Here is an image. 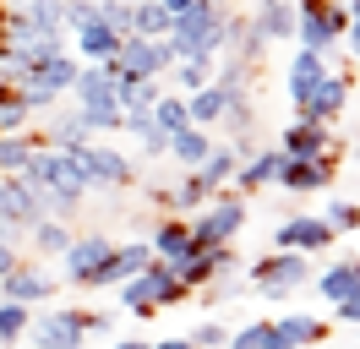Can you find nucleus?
I'll list each match as a JSON object with an SVG mask.
<instances>
[{"label": "nucleus", "mask_w": 360, "mask_h": 349, "mask_svg": "<svg viewBox=\"0 0 360 349\" xmlns=\"http://www.w3.org/2000/svg\"><path fill=\"white\" fill-rule=\"evenodd\" d=\"M131 6H136V0H131Z\"/></svg>", "instance_id": "6e6d98bb"}, {"label": "nucleus", "mask_w": 360, "mask_h": 349, "mask_svg": "<svg viewBox=\"0 0 360 349\" xmlns=\"http://www.w3.org/2000/svg\"><path fill=\"white\" fill-rule=\"evenodd\" d=\"M110 349H153V344H142V338H120V344H110Z\"/></svg>", "instance_id": "3c124183"}, {"label": "nucleus", "mask_w": 360, "mask_h": 349, "mask_svg": "<svg viewBox=\"0 0 360 349\" xmlns=\"http://www.w3.org/2000/svg\"><path fill=\"white\" fill-rule=\"evenodd\" d=\"M0 300H17V305H44L55 300V279L33 262H17L6 279H0Z\"/></svg>", "instance_id": "dca6fc26"}, {"label": "nucleus", "mask_w": 360, "mask_h": 349, "mask_svg": "<svg viewBox=\"0 0 360 349\" xmlns=\"http://www.w3.org/2000/svg\"><path fill=\"white\" fill-rule=\"evenodd\" d=\"M33 322V305H17V300H0V349H11L17 338L27 333Z\"/></svg>", "instance_id": "58836bf2"}, {"label": "nucleus", "mask_w": 360, "mask_h": 349, "mask_svg": "<svg viewBox=\"0 0 360 349\" xmlns=\"http://www.w3.org/2000/svg\"><path fill=\"white\" fill-rule=\"evenodd\" d=\"M158 93H164L158 77H115V104H120V115H148V109L158 104Z\"/></svg>", "instance_id": "b1692460"}, {"label": "nucleus", "mask_w": 360, "mask_h": 349, "mask_svg": "<svg viewBox=\"0 0 360 349\" xmlns=\"http://www.w3.org/2000/svg\"><path fill=\"white\" fill-rule=\"evenodd\" d=\"M164 44H169V55H175V61H191V55L219 61V55H224V6H213V0L186 6V11L169 22Z\"/></svg>", "instance_id": "f03ea898"}, {"label": "nucleus", "mask_w": 360, "mask_h": 349, "mask_svg": "<svg viewBox=\"0 0 360 349\" xmlns=\"http://www.w3.org/2000/svg\"><path fill=\"white\" fill-rule=\"evenodd\" d=\"M22 180L44 196V213H77L82 196H88V180L77 170V158L60 153V148H44V142H39L33 158L22 164Z\"/></svg>", "instance_id": "f257e3e1"}, {"label": "nucleus", "mask_w": 360, "mask_h": 349, "mask_svg": "<svg viewBox=\"0 0 360 349\" xmlns=\"http://www.w3.org/2000/svg\"><path fill=\"white\" fill-rule=\"evenodd\" d=\"M17 262H22V257H17V246H11V240H0V279H6Z\"/></svg>", "instance_id": "a18cd8bd"}, {"label": "nucleus", "mask_w": 360, "mask_h": 349, "mask_svg": "<svg viewBox=\"0 0 360 349\" xmlns=\"http://www.w3.org/2000/svg\"><path fill=\"white\" fill-rule=\"evenodd\" d=\"M186 109H191V126H219V120H224V99H219L213 82L197 87V93H186Z\"/></svg>", "instance_id": "c9c22d12"}, {"label": "nucleus", "mask_w": 360, "mask_h": 349, "mask_svg": "<svg viewBox=\"0 0 360 349\" xmlns=\"http://www.w3.org/2000/svg\"><path fill=\"white\" fill-rule=\"evenodd\" d=\"M224 349H284V338H278V327H273V322H246V327L229 333Z\"/></svg>", "instance_id": "e433bc0d"}, {"label": "nucleus", "mask_w": 360, "mask_h": 349, "mask_svg": "<svg viewBox=\"0 0 360 349\" xmlns=\"http://www.w3.org/2000/svg\"><path fill=\"white\" fill-rule=\"evenodd\" d=\"M207 153H213V131H207V126H186V131L169 137V158H175L180 170H197Z\"/></svg>", "instance_id": "cd10ccee"}, {"label": "nucleus", "mask_w": 360, "mask_h": 349, "mask_svg": "<svg viewBox=\"0 0 360 349\" xmlns=\"http://www.w3.org/2000/svg\"><path fill=\"white\" fill-rule=\"evenodd\" d=\"M278 174H284V153L262 148V153H246V158H240L235 186H240V196H246V191H262V186H278Z\"/></svg>", "instance_id": "6ab92c4d"}, {"label": "nucleus", "mask_w": 360, "mask_h": 349, "mask_svg": "<svg viewBox=\"0 0 360 349\" xmlns=\"http://www.w3.org/2000/svg\"><path fill=\"white\" fill-rule=\"evenodd\" d=\"M115 49H120V33H115L110 22H82V27H77V33H71V55H77V61H110Z\"/></svg>", "instance_id": "4be33fe9"}, {"label": "nucleus", "mask_w": 360, "mask_h": 349, "mask_svg": "<svg viewBox=\"0 0 360 349\" xmlns=\"http://www.w3.org/2000/svg\"><path fill=\"white\" fill-rule=\"evenodd\" d=\"M93 17H98V0H66V6H60V27H66V33H77V27L93 22Z\"/></svg>", "instance_id": "37998d69"}, {"label": "nucleus", "mask_w": 360, "mask_h": 349, "mask_svg": "<svg viewBox=\"0 0 360 349\" xmlns=\"http://www.w3.org/2000/svg\"><path fill=\"white\" fill-rule=\"evenodd\" d=\"M27 235H33V246H39L44 257H66V246H71V229L60 224V218H39Z\"/></svg>", "instance_id": "4c0bfd02"}, {"label": "nucleus", "mask_w": 360, "mask_h": 349, "mask_svg": "<svg viewBox=\"0 0 360 349\" xmlns=\"http://www.w3.org/2000/svg\"><path fill=\"white\" fill-rule=\"evenodd\" d=\"M153 126H158V131H169V137L191 126V109H186V93H169V87L158 93V104H153Z\"/></svg>", "instance_id": "72a5a7b5"}, {"label": "nucleus", "mask_w": 360, "mask_h": 349, "mask_svg": "<svg viewBox=\"0 0 360 349\" xmlns=\"http://www.w3.org/2000/svg\"><path fill=\"white\" fill-rule=\"evenodd\" d=\"M169 22H175V17H169L158 0H136V6H131V33H142V39H164Z\"/></svg>", "instance_id": "f704fd0d"}, {"label": "nucleus", "mask_w": 360, "mask_h": 349, "mask_svg": "<svg viewBox=\"0 0 360 349\" xmlns=\"http://www.w3.org/2000/svg\"><path fill=\"white\" fill-rule=\"evenodd\" d=\"M153 349H191V338H158Z\"/></svg>", "instance_id": "8fccbe9b"}, {"label": "nucleus", "mask_w": 360, "mask_h": 349, "mask_svg": "<svg viewBox=\"0 0 360 349\" xmlns=\"http://www.w3.org/2000/svg\"><path fill=\"white\" fill-rule=\"evenodd\" d=\"M213 65H219V61H202V55L175 61V65H169V82H175L169 93H197V87H207V82H213Z\"/></svg>", "instance_id": "473e14b6"}, {"label": "nucleus", "mask_w": 360, "mask_h": 349, "mask_svg": "<svg viewBox=\"0 0 360 349\" xmlns=\"http://www.w3.org/2000/svg\"><path fill=\"white\" fill-rule=\"evenodd\" d=\"M66 349H82V344H66Z\"/></svg>", "instance_id": "5fc2aeb1"}, {"label": "nucleus", "mask_w": 360, "mask_h": 349, "mask_svg": "<svg viewBox=\"0 0 360 349\" xmlns=\"http://www.w3.org/2000/svg\"><path fill=\"white\" fill-rule=\"evenodd\" d=\"M0 213L11 218L17 229H33L39 218H49V213H44V196L33 191L22 174H0Z\"/></svg>", "instance_id": "2eb2a0df"}, {"label": "nucleus", "mask_w": 360, "mask_h": 349, "mask_svg": "<svg viewBox=\"0 0 360 349\" xmlns=\"http://www.w3.org/2000/svg\"><path fill=\"white\" fill-rule=\"evenodd\" d=\"M186 224H191V246H229V240L246 229V196L240 191H213Z\"/></svg>", "instance_id": "423d86ee"}, {"label": "nucleus", "mask_w": 360, "mask_h": 349, "mask_svg": "<svg viewBox=\"0 0 360 349\" xmlns=\"http://www.w3.org/2000/svg\"><path fill=\"white\" fill-rule=\"evenodd\" d=\"M306 279H311V257H306V251H268L262 262L246 267V289H262L268 300L295 295Z\"/></svg>", "instance_id": "0eeeda50"}, {"label": "nucleus", "mask_w": 360, "mask_h": 349, "mask_svg": "<svg viewBox=\"0 0 360 349\" xmlns=\"http://www.w3.org/2000/svg\"><path fill=\"white\" fill-rule=\"evenodd\" d=\"M328 148H344L328 126H316V120H295L290 131H284V158H316V153H328Z\"/></svg>", "instance_id": "aec40b11"}, {"label": "nucleus", "mask_w": 360, "mask_h": 349, "mask_svg": "<svg viewBox=\"0 0 360 349\" xmlns=\"http://www.w3.org/2000/svg\"><path fill=\"white\" fill-rule=\"evenodd\" d=\"M110 327H115L110 311H88V333H110Z\"/></svg>", "instance_id": "de8ad7c7"}, {"label": "nucleus", "mask_w": 360, "mask_h": 349, "mask_svg": "<svg viewBox=\"0 0 360 349\" xmlns=\"http://www.w3.org/2000/svg\"><path fill=\"white\" fill-rule=\"evenodd\" d=\"M311 284H316V295H322L328 305H338L344 295H355V289H360V262H355V257L328 262V267H322V273H316Z\"/></svg>", "instance_id": "5701e85b"}, {"label": "nucleus", "mask_w": 360, "mask_h": 349, "mask_svg": "<svg viewBox=\"0 0 360 349\" xmlns=\"http://www.w3.org/2000/svg\"><path fill=\"white\" fill-rule=\"evenodd\" d=\"M328 77V55H316V49H295L290 61V99L295 104H306L311 99V87Z\"/></svg>", "instance_id": "a878e982"}, {"label": "nucleus", "mask_w": 360, "mask_h": 349, "mask_svg": "<svg viewBox=\"0 0 360 349\" xmlns=\"http://www.w3.org/2000/svg\"><path fill=\"white\" fill-rule=\"evenodd\" d=\"M333 322H344V327H360V289H355V295H344V300L333 305Z\"/></svg>", "instance_id": "c03bdc74"}, {"label": "nucleus", "mask_w": 360, "mask_h": 349, "mask_svg": "<svg viewBox=\"0 0 360 349\" xmlns=\"http://www.w3.org/2000/svg\"><path fill=\"white\" fill-rule=\"evenodd\" d=\"M98 22H110L115 33H131V0H98Z\"/></svg>", "instance_id": "79ce46f5"}, {"label": "nucleus", "mask_w": 360, "mask_h": 349, "mask_svg": "<svg viewBox=\"0 0 360 349\" xmlns=\"http://www.w3.org/2000/svg\"><path fill=\"white\" fill-rule=\"evenodd\" d=\"M186 338H191V349H224L229 344V327L224 322H197Z\"/></svg>", "instance_id": "a19ab883"}, {"label": "nucleus", "mask_w": 360, "mask_h": 349, "mask_svg": "<svg viewBox=\"0 0 360 349\" xmlns=\"http://www.w3.org/2000/svg\"><path fill=\"white\" fill-rule=\"evenodd\" d=\"M33 344L39 349H66V344H88V311H71V305H44L33 322Z\"/></svg>", "instance_id": "9d476101"}, {"label": "nucleus", "mask_w": 360, "mask_h": 349, "mask_svg": "<svg viewBox=\"0 0 360 349\" xmlns=\"http://www.w3.org/2000/svg\"><path fill=\"white\" fill-rule=\"evenodd\" d=\"M148 246H153V257H158V262H186L191 251H197V246H191V224H186L180 213H175V218H158Z\"/></svg>", "instance_id": "412c9836"}, {"label": "nucleus", "mask_w": 360, "mask_h": 349, "mask_svg": "<svg viewBox=\"0 0 360 349\" xmlns=\"http://www.w3.org/2000/svg\"><path fill=\"white\" fill-rule=\"evenodd\" d=\"M158 196H164V202H169L175 213H197V208H202V202H207L213 191H207L202 180H197V170H186V174L175 180V186H169V191H158Z\"/></svg>", "instance_id": "7c9ffc66"}, {"label": "nucleus", "mask_w": 360, "mask_h": 349, "mask_svg": "<svg viewBox=\"0 0 360 349\" xmlns=\"http://www.w3.org/2000/svg\"><path fill=\"white\" fill-rule=\"evenodd\" d=\"M278 338H284V349H311L328 338V322L322 317H311V311H290V317H278Z\"/></svg>", "instance_id": "bb28decb"}, {"label": "nucleus", "mask_w": 360, "mask_h": 349, "mask_svg": "<svg viewBox=\"0 0 360 349\" xmlns=\"http://www.w3.org/2000/svg\"><path fill=\"white\" fill-rule=\"evenodd\" d=\"M338 158H344V148H328L316 153V158H284V174H278V186L295 196H311V191H328L338 174Z\"/></svg>", "instance_id": "9b49d317"}, {"label": "nucleus", "mask_w": 360, "mask_h": 349, "mask_svg": "<svg viewBox=\"0 0 360 349\" xmlns=\"http://www.w3.org/2000/svg\"><path fill=\"white\" fill-rule=\"evenodd\" d=\"M39 148V131H11V137H0V174H22V164L33 158Z\"/></svg>", "instance_id": "2f4dec72"}, {"label": "nucleus", "mask_w": 360, "mask_h": 349, "mask_svg": "<svg viewBox=\"0 0 360 349\" xmlns=\"http://www.w3.org/2000/svg\"><path fill=\"white\" fill-rule=\"evenodd\" d=\"M344 104H349V77H344V71H328V77L311 87V99H306V104H295V120L333 126L338 115H344Z\"/></svg>", "instance_id": "4468645a"}, {"label": "nucleus", "mask_w": 360, "mask_h": 349, "mask_svg": "<svg viewBox=\"0 0 360 349\" xmlns=\"http://www.w3.org/2000/svg\"><path fill=\"white\" fill-rule=\"evenodd\" d=\"M344 27H349L344 0H295V44L300 49L328 55V49L344 44Z\"/></svg>", "instance_id": "39448f33"}, {"label": "nucleus", "mask_w": 360, "mask_h": 349, "mask_svg": "<svg viewBox=\"0 0 360 349\" xmlns=\"http://www.w3.org/2000/svg\"><path fill=\"white\" fill-rule=\"evenodd\" d=\"M158 6H164L169 17H180V11H186V6H197V0H158Z\"/></svg>", "instance_id": "09e8293b"}, {"label": "nucleus", "mask_w": 360, "mask_h": 349, "mask_svg": "<svg viewBox=\"0 0 360 349\" xmlns=\"http://www.w3.org/2000/svg\"><path fill=\"white\" fill-rule=\"evenodd\" d=\"M110 65L120 71V77H169V65H175V55H169V44L164 39H142V33H126L120 39V49L110 55Z\"/></svg>", "instance_id": "1a4fd4ad"}, {"label": "nucleus", "mask_w": 360, "mask_h": 349, "mask_svg": "<svg viewBox=\"0 0 360 349\" xmlns=\"http://www.w3.org/2000/svg\"><path fill=\"white\" fill-rule=\"evenodd\" d=\"M39 142H44V148H60V153L88 148V142H93V126H88V115H82V109H49Z\"/></svg>", "instance_id": "f3484780"}, {"label": "nucleus", "mask_w": 360, "mask_h": 349, "mask_svg": "<svg viewBox=\"0 0 360 349\" xmlns=\"http://www.w3.org/2000/svg\"><path fill=\"white\" fill-rule=\"evenodd\" d=\"M349 153H355V164H360V131H355V142H349Z\"/></svg>", "instance_id": "603ef678"}, {"label": "nucleus", "mask_w": 360, "mask_h": 349, "mask_svg": "<svg viewBox=\"0 0 360 349\" xmlns=\"http://www.w3.org/2000/svg\"><path fill=\"white\" fill-rule=\"evenodd\" d=\"M120 289V305L131 311V317H153V311H164V305H180L191 289L180 284V273H175V262H148L142 273H131L126 284H115Z\"/></svg>", "instance_id": "7ed1b4c3"}, {"label": "nucleus", "mask_w": 360, "mask_h": 349, "mask_svg": "<svg viewBox=\"0 0 360 349\" xmlns=\"http://www.w3.org/2000/svg\"><path fill=\"white\" fill-rule=\"evenodd\" d=\"M110 251H115V240L110 235H71V246H66V279L71 284H82V289H93V279H98V267L110 262Z\"/></svg>", "instance_id": "ddd939ff"}, {"label": "nucleus", "mask_w": 360, "mask_h": 349, "mask_svg": "<svg viewBox=\"0 0 360 349\" xmlns=\"http://www.w3.org/2000/svg\"><path fill=\"white\" fill-rule=\"evenodd\" d=\"M235 170H240V153H235V148H219V142H213V153H207L202 164H197V180H202L207 191H224L229 180H235Z\"/></svg>", "instance_id": "c756f323"}, {"label": "nucleus", "mask_w": 360, "mask_h": 349, "mask_svg": "<svg viewBox=\"0 0 360 349\" xmlns=\"http://www.w3.org/2000/svg\"><path fill=\"white\" fill-rule=\"evenodd\" d=\"M344 49H349V55H355V65H360V17L344 27Z\"/></svg>", "instance_id": "49530a36"}, {"label": "nucleus", "mask_w": 360, "mask_h": 349, "mask_svg": "<svg viewBox=\"0 0 360 349\" xmlns=\"http://www.w3.org/2000/svg\"><path fill=\"white\" fill-rule=\"evenodd\" d=\"M71 158H77V170H82V180H88V191H120V186L136 180L131 158H126L120 148H104V142L71 148Z\"/></svg>", "instance_id": "6e6552de"}, {"label": "nucleus", "mask_w": 360, "mask_h": 349, "mask_svg": "<svg viewBox=\"0 0 360 349\" xmlns=\"http://www.w3.org/2000/svg\"><path fill=\"white\" fill-rule=\"evenodd\" d=\"M251 22L268 33V44H295V0H257Z\"/></svg>", "instance_id": "393cba45"}, {"label": "nucleus", "mask_w": 360, "mask_h": 349, "mask_svg": "<svg viewBox=\"0 0 360 349\" xmlns=\"http://www.w3.org/2000/svg\"><path fill=\"white\" fill-rule=\"evenodd\" d=\"M77 55H49V61H33L27 65V77L17 82V99H22L33 115H49V109L60 104V93H71V82H77Z\"/></svg>", "instance_id": "20e7f679"}, {"label": "nucleus", "mask_w": 360, "mask_h": 349, "mask_svg": "<svg viewBox=\"0 0 360 349\" xmlns=\"http://www.w3.org/2000/svg\"><path fill=\"white\" fill-rule=\"evenodd\" d=\"M333 240H338V235L328 229V218L290 213L278 229H273V251H306V257H316V251H328Z\"/></svg>", "instance_id": "f8f14e48"}, {"label": "nucleus", "mask_w": 360, "mask_h": 349, "mask_svg": "<svg viewBox=\"0 0 360 349\" xmlns=\"http://www.w3.org/2000/svg\"><path fill=\"white\" fill-rule=\"evenodd\" d=\"M148 262H153V246H148V240H131V246H115V251H110V262L98 267L93 289H115V284H126L131 273H142Z\"/></svg>", "instance_id": "a211bd4d"}, {"label": "nucleus", "mask_w": 360, "mask_h": 349, "mask_svg": "<svg viewBox=\"0 0 360 349\" xmlns=\"http://www.w3.org/2000/svg\"><path fill=\"white\" fill-rule=\"evenodd\" d=\"M213 6H224V11H229V0H213Z\"/></svg>", "instance_id": "864d4df0"}, {"label": "nucleus", "mask_w": 360, "mask_h": 349, "mask_svg": "<svg viewBox=\"0 0 360 349\" xmlns=\"http://www.w3.org/2000/svg\"><path fill=\"white\" fill-rule=\"evenodd\" d=\"M213 87H219V99H224V104L251 99V65L235 61V55H224V65H213Z\"/></svg>", "instance_id": "c85d7f7f"}, {"label": "nucleus", "mask_w": 360, "mask_h": 349, "mask_svg": "<svg viewBox=\"0 0 360 349\" xmlns=\"http://www.w3.org/2000/svg\"><path fill=\"white\" fill-rule=\"evenodd\" d=\"M328 229H333V235H360V202H344V196H338V202H328Z\"/></svg>", "instance_id": "ea45409f"}]
</instances>
